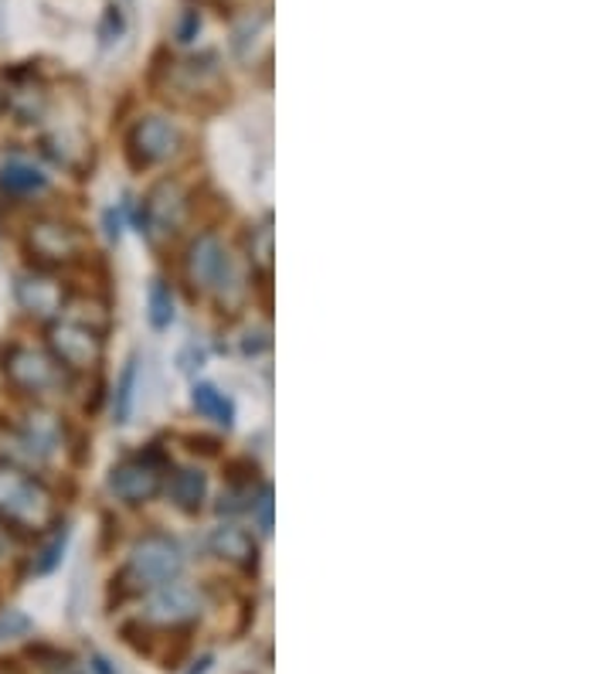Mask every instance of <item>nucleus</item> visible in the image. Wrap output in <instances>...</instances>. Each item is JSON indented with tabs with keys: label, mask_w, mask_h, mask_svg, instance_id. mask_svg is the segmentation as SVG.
Here are the masks:
<instances>
[{
	"label": "nucleus",
	"mask_w": 612,
	"mask_h": 674,
	"mask_svg": "<svg viewBox=\"0 0 612 674\" xmlns=\"http://www.w3.org/2000/svg\"><path fill=\"white\" fill-rule=\"evenodd\" d=\"M252 511H256V518H259V528L269 535V531H272V490H269V487H262L259 501H252Z\"/></svg>",
	"instance_id": "obj_20"
},
{
	"label": "nucleus",
	"mask_w": 612,
	"mask_h": 674,
	"mask_svg": "<svg viewBox=\"0 0 612 674\" xmlns=\"http://www.w3.org/2000/svg\"><path fill=\"white\" fill-rule=\"evenodd\" d=\"M18 300L24 310L38 313V318H52L62 310V287L52 277H24L18 283Z\"/></svg>",
	"instance_id": "obj_11"
},
{
	"label": "nucleus",
	"mask_w": 612,
	"mask_h": 674,
	"mask_svg": "<svg viewBox=\"0 0 612 674\" xmlns=\"http://www.w3.org/2000/svg\"><path fill=\"white\" fill-rule=\"evenodd\" d=\"M0 518L28 535L44 531L55 521L52 490L28 470L0 464Z\"/></svg>",
	"instance_id": "obj_1"
},
{
	"label": "nucleus",
	"mask_w": 612,
	"mask_h": 674,
	"mask_svg": "<svg viewBox=\"0 0 612 674\" xmlns=\"http://www.w3.org/2000/svg\"><path fill=\"white\" fill-rule=\"evenodd\" d=\"M28 249L49 266H62V262H72L82 256L85 249V239L75 225L69 221H59V218H41L31 225L28 232Z\"/></svg>",
	"instance_id": "obj_7"
},
{
	"label": "nucleus",
	"mask_w": 612,
	"mask_h": 674,
	"mask_svg": "<svg viewBox=\"0 0 612 674\" xmlns=\"http://www.w3.org/2000/svg\"><path fill=\"white\" fill-rule=\"evenodd\" d=\"M184 215H187V198H184L180 185L177 182H160L144 201V232L154 242L170 239L184 225Z\"/></svg>",
	"instance_id": "obj_9"
},
{
	"label": "nucleus",
	"mask_w": 612,
	"mask_h": 674,
	"mask_svg": "<svg viewBox=\"0 0 612 674\" xmlns=\"http://www.w3.org/2000/svg\"><path fill=\"white\" fill-rule=\"evenodd\" d=\"M211 552L231 566H252L256 562V538L246 528L225 525L211 535Z\"/></svg>",
	"instance_id": "obj_12"
},
{
	"label": "nucleus",
	"mask_w": 612,
	"mask_h": 674,
	"mask_svg": "<svg viewBox=\"0 0 612 674\" xmlns=\"http://www.w3.org/2000/svg\"><path fill=\"white\" fill-rule=\"evenodd\" d=\"M49 348H52L55 362L69 372H89V369H96L103 357L100 334L79 321H55L49 328Z\"/></svg>",
	"instance_id": "obj_4"
},
{
	"label": "nucleus",
	"mask_w": 612,
	"mask_h": 674,
	"mask_svg": "<svg viewBox=\"0 0 612 674\" xmlns=\"http://www.w3.org/2000/svg\"><path fill=\"white\" fill-rule=\"evenodd\" d=\"M187 280H191L195 290L201 293H215L221 303H239L246 293V283L235 269L228 249L215 239V236H198L187 249Z\"/></svg>",
	"instance_id": "obj_3"
},
{
	"label": "nucleus",
	"mask_w": 612,
	"mask_h": 674,
	"mask_svg": "<svg viewBox=\"0 0 612 674\" xmlns=\"http://www.w3.org/2000/svg\"><path fill=\"white\" fill-rule=\"evenodd\" d=\"M184 569V556L180 546L167 535H147L144 542H136L129 552V562L120 572V587L126 597H139V593H151L164 582L177 579Z\"/></svg>",
	"instance_id": "obj_2"
},
{
	"label": "nucleus",
	"mask_w": 612,
	"mask_h": 674,
	"mask_svg": "<svg viewBox=\"0 0 612 674\" xmlns=\"http://www.w3.org/2000/svg\"><path fill=\"white\" fill-rule=\"evenodd\" d=\"M31 631V620L18 610H8V613H0V641H8V637H18V634H28Z\"/></svg>",
	"instance_id": "obj_17"
},
{
	"label": "nucleus",
	"mask_w": 612,
	"mask_h": 674,
	"mask_svg": "<svg viewBox=\"0 0 612 674\" xmlns=\"http://www.w3.org/2000/svg\"><path fill=\"white\" fill-rule=\"evenodd\" d=\"M44 185H49L44 182V174L28 160H8L4 167H0V188H4L8 195H34Z\"/></svg>",
	"instance_id": "obj_14"
},
{
	"label": "nucleus",
	"mask_w": 612,
	"mask_h": 674,
	"mask_svg": "<svg viewBox=\"0 0 612 674\" xmlns=\"http://www.w3.org/2000/svg\"><path fill=\"white\" fill-rule=\"evenodd\" d=\"M62 549H65V531L55 538V542L49 546V549H44L41 556V562H34V572H49V569H55V562H59V556H62Z\"/></svg>",
	"instance_id": "obj_21"
},
{
	"label": "nucleus",
	"mask_w": 612,
	"mask_h": 674,
	"mask_svg": "<svg viewBox=\"0 0 612 674\" xmlns=\"http://www.w3.org/2000/svg\"><path fill=\"white\" fill-rule=\"evenodd\" d=\"M252 256L262 269H269L272 262V232H269V225H262L259 229V239H252Z\"/></svg>",
	"instance_id": "obj_19"
},
{
	"label": "nucleus",
	"mask_w": 612,
	"mask_h": 674,
	"mask_svg": "<svg viewBox=\"0 0 612 674\" xmlns=\"http://www.w3.org/2000/svg\"><path fill=\"white\" fill-rule=\"evenodd\" d=\"M4 372H8L11 385H18L28 395H49L65 385V369L52 354L34 351V348H11Z\"/></svg>",
	"instance_id": "obj_5"
},
{
	"label": "nucleus",
	"mask_w": 612,
	"mask_h": 674,
	"mask_svg": "<svg viewBox=\"0 0 612 674\" xmlns=\"http://www.w3.org/2000/svg\"><path fill=\"white\" fill-rule=\"evenodd\" d=\"M195 409L201 413V416H208V419H215V423H221V426H231V402L225 398V392H218L215 385H195Z\"/></svg>",
	"instance_id": "obj_15"
},
{
	"label": "nucleus",
	"mask_w": 612,
	"mask_h": 674,
	"mask_svg": "<svg viewBox=\"0 0 612 674\" xmlns=\"http://www.w3.org/2000/svg\"><path fill=\"white\" fill-rule=\"evenodd\" d=\"M177 147H180V133L164 116H147L129 129V154L144 167L170 160L177 154Z\"/></svg>",
	"instance_id": "obj_8"
},
{
	"label": "nucleus",
	"mask_w": 612,
	"mask_h": 674,
	"mask_svg": "<svg viewBox=\"0 0 612 674\" xmlns=\"http://www.w3.org/2000/svg\"><path fill=\"white\" fill-rule=\"evenodd\" d=\"M160 484H164V467L154 454L129 457V460L116 464L110 474V490L123 505H147L160 490Z\"/></svg>",
	"instance_id": "obj_6"
},
{
	"label": "nucleus",
	"mask_w": 612,
	"mask_h": 674,
	"mask_svg": "<svg viewBox=\"0 0 612 674\" xmlns=\"http://www.w3.org/2000/svg\"><path fill=\"white\" fill-rule=\"evenodd\" d=\"M201 610V593L187 582H164V587L151 590V603H147V620L151 623H164V626H184L191 623Z\"/></svg>",
	"instance_id": "obj_10"
},
{
	"label": "nucleus",
	"mask_w": 612,
	"mask_h": 674,
	"mask_svg": "<svg viewBox=\"0 0 612 674\" xmlns=\"http://www.w3.org/2000/svg\"><path fill=\"white\" fill-rule=\"evenodd\" d=\"M133 382H136V365H129L123 372V382H120V402H116V416L126 419L129 416V402H133Z\"/></svg>",
	"instance_id": "obj_18"
},
{
	"label": "nucleus",
	"mask_w": 612,
	"mask_h": 674,
	"mask_svg": "<svg viewBox=\"0 0 612 674\" xmlns=\"http://www.w3.org/2000/svg\"><path fill=\"white\" fill-rule=\"evenodd\" d=\"M205 494H208V477L198 467H184L174 474L170 480V498L180 511H198L205 505Z\"/></svg>",
	"instance_id": "obj_13"
},
{
	"label": "nucleus",
	"mask_w": 612,
	"mask_h": 674,
	"mask_svg": "<svg viewBox=\"0 0 612 674\" xmlns=\"http://www.w3.org/2000/svg\"><path fill=\"white\" fill-rule=\"evenodd\" d=\"M8 110V93H4V85H0V113Z\"/></svg>",
	"instance_id": "obj_22"
},
{
	"label": "nucleus",
	"mask_w": 612,
	"mask_h": 674,
	"mask_svg": "<svg viewBox=\"0 0 612 674\" xmlns=\"http://www.w3.org/2000/svg\"><path fill=\"white\" fill-rule=\"evenodd\" d=\"M151 321H154V328H167L174 321V300L164 283H157L151 290Z\"/></svg>",
	"instance_id": "obj_16"
},
{
	"label": "nucleus",
	"mask_w": 612,
	"mask_h": 674,
	"mask_svg": "<svg viewBox=\"0 0 612 674\" xmlns=\"http://www.w3.org/2000/svg\"><path fill=\"white\" fill-rule=\"evenodd\" d=\"M0 674H18V671H14L11 664H4V661H0Z\"/></svg>",
	"instance_id": "obj_23"
}]
</instances>
